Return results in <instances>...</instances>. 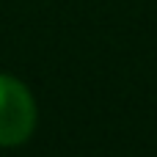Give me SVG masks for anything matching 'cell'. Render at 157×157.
Wrapping results in <instances>:
<instances>
[{
    "label": "cell",
    "mask_w": 157,
    "mask_h": 157,
    "mask_svg": "<svg viewBox=\"0 0 157 157\" xmlns=\"http://www.w3.org/2000/svg\"><path fill=\"white\" fill-rule=\"evenodd\" d=\"M36 119L39 110L30 88L11 75H0V146H22L33 135Z\"/></svg>",
    "instance_id": "1"
}]
</instances>
